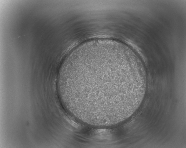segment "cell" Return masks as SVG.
I'll use <instances>...</instances> for the list:
<instances>
[{"label":"cell","mask_w":186,"mask_h":148,"mask_svg":"<svg viewBox=\"0 0 186 148\" xmlns=\"http://www.w3.org/2000/svg\"><path fill=\"white\" fill-rule=\"evenodd\" d=\"M122 63L101 50L69 60L62 73L64 92L76 117L91 124L110 125L130 113L137 92L134 78L129 68L111 76Z\"/></svg>","instance_id":"6da1fadb"}]
</instances>
